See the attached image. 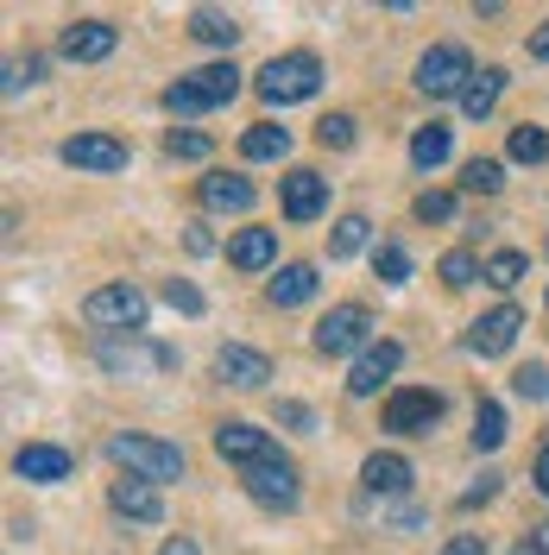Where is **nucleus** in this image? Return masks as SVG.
Wrapping results in <instances>:
<instances>
[{
  "mask_svg": "<svg viewBox=\"0 0 549 555\" xmlns=\"http://www.w3.org/2000/svg\"><path fill=\"white\" fill-rule=\"evenodd\" d=\"M107 505H114L120 518H133V524H158V518H165V499H158V486H152V480H133V474L107 486Z\"/></svg>",
  "mask_w": 549,
  "mask_h": 555,
  "instance_id": "dca6fc26",
  "label": "nucleus"
},
{
  "mask_svg": "<svg viewBox=\"0 0 549 555\" xmlns=\"http://www.w3.org/2000/svg\"><path fill=\"white\" fill-rule=\"evenodd\" d=\"M373 272L385 278V284H405V278H411V253H405V246H373Z\"/></svg>",
  "mask_w": 549,
  "mask_h": 555,
  "instance_id": "473e14b6",
  "label": "nucleus"
},
{
  "mask_svg": "<svg viewBox=\"0 0 549 555\" xmlns=\"http://www.w3.org/2000/svg\"><path fill=\"white\" fill-rule=\"evenodd\" d=\"M499 95H506V69H481V76L468 82V95H461V114H468V120H486V114L499 107Z\"/></svg>",
  "mask_w": 549,
  "mask_h": 555,
  "instance_id": "4be33fe9",
  "label": "nucleus"
},
{
  "mask_svg": "<svg viewBox=\"0 0 549 555\" xmlns=\"http://www.w3.org/2000/svg\"><path fill=\"white\" fill-rule=\"evenodd\" d=\"M228 259H234L241 272H266V266H278V234L272 228H241V234L228 241Z\"/></svg>",
  "mask_w": 549,
  "mask_h": 555,
  "instance_id": "a211bd4d",
  "label": "nucleus"
},
{
  "mask_svg": "<svg viewBox=\"0 0 549 555\" xmlns=\"http://www.w3.org/2000/svg\"><path fill=\"white\" fill-rule=\"evenodd\" d=\"M329 208V177L322 171H291L284 177V215L291 221H316Z\"/></svg>",
  "mask_w": 549,
  "mask_h": 555,
  "instance_id": "f3484780",
  "label": "nucleus"
},
{
  "mask_svg": "<svg viewBox=\"0 0 549 555\" xmlns=\"http://www.w3.org/2000/svg\"><path fill=\"white\" fill-rule=\"evenodd\" d=\"M354 347H360V353L373 347V310H367V304H335V310L316 322V353L342 360Z\"/></svg>",
  "mask_w": 549,
  "mask_h": 555,
  "instance_id": "39448f33",
  "label": "nucleus"
},
{
  "mask_svg": "<svg viewBox=\"0 0 549 555\" xmlns=\"http://www.w3.org/2000/svg\"><path fill=\"white\" fill-rule=\"evenodd\" d=\"M499 183H506V165H499V158H468V165H461V190H468V196H493Z\"/></svg>",
  "mask_w": 549,
  "mask_h": 555,
  "instance_id": "b1692460",
  "label": "nucleus"
},
{
  "mask_svg": "<svg viewBox=\"0 0 549 555\" xmlns=\"http://www.w3.org/2000/svg\"><path fill=\"white\" fill-rule=\"evenodd\" d=\"M82 315L95 322V328H145V291L139 284H102V291H89V304H82Z\"/></svg>",
  "mask_w": 549,
  "mask_h": 555,
  "instance_id": "423d86ee",
  "label": "nucleus"
},
{
  "mask_svg": "<svg viewBox=\"0 0 549 555\" xmlns=\"http://www.w3.org/2000/svg\"><path fill=\"white\" fill-rule=\"evenodd\" d=\"M234 95H241V69H234V64H208V69L177 76L171 89H165V114L196 120V114H208V107H228Z\"/></svg>",
  "mask_w": 549,
  "mask_h": 555,
  "instance_id": "f257e3e1",
  "label": "nucleus"
},
{
  "mask_svg": "<svg viewBox=\"0 0 549 555\" xmlns=\"http://www.w3.org/2000/svg\"><path fill=\"white\" fill-rule=\"evenodd\" d=\"M443 158H448V127H436V120H430V127L411 139V165H417V171H436Z\"/></svg>",
  "mask_w": 549,
  "mask_h": 555,
  "instance_id": "cd10ccee",
  "label": "nucleus"
},
{
  "mask_svg": "<svg viewBox=\"0 0 549 555\" xmlns=\"http://www.w3.org/2000/svg\"><path fill=\"white\" fill-rule=\"evenodd\" d=\"M367 228H373L367 215H342V221H335V234H329V259H354V253L367 246Z\"/></svg>",
  "mask_w": 549,
  "mask_h": 555,
  "instance_id": "393cba45",
  "label": "nucleus"
},
{
  "mask_svg": "<svg viewBox=\"0 0 549 555\" xmlns=\"http://www.w3.org/2000/svg\"><path fill=\"white\" fill-rule=\"evenodd\" d=\"M531 57H537V64H549V26H537V33H531Z\"/></svg>",
  "mask_w": 549,
  "mask_h": 555,
  "instance_id": "a19ab883",
  "label": "nucleus"
},
{
  "mask_svg": "<svg viewBox=\"0 0 549 555\" xmlns=\"http://www.w3.org/2000/svg\"><path fill=\"white\" fill-rule=\"evenodd\" d=\"M114 44H120V33H114L107 20H76V26H64V38H58V51H64L69 64H102Z\"/></svg>",
  "mask_w": 549,
  "mask_h": 555,
  "instance_id": "f8f14e48",
  "label": "nucleus"
},
{
  "mask_svg": "<svg viewBox=\"0 0 549 555\" xmlns=\"http://www.w3.org/2000/svg\"><path fill=\"white\" fill-rule=\"evenodd\" d=\"M322 89V64L309 57V51H291V57H272V64L259 69V95L272 107H291V102H309Z\"/></svg>",
  "mask_w": 549,
  "mask_h": 555,
  "instance_id": "7ed1b4c3",
  "label": "nucleus"
},
{
  "mask_svg": "<svg viewBox=\"0 0 549 555\" xmlns=\"http://www.w3.org/2000/svg\"><path fill=\"white\" fill-rule=\"evenodd\" d=\"M443 555H486V543L474 537V530H461V537H448L443 543Z\"/></svg>",
  "mask_w": 549,
  "mask_h": 555,
  "instance_id": "58836bf2",
  "label": "nucleus"
},
{
  "mask_svg": "<svg viewBox=\"0 0 549 555\" xmlns=\"http://www.w3.org/2000/svg\"><path fill=\"white\" fill-rule=\"evenodd\" d=\"M524 272H531V259H524V253H512V246L486 259V284H493V291H512V284H524Z\"/></svg>",
  "mask_w": 549,
  "mask_h": 555,
  "instance_id": "c85d7f7f",
  "label": "nucleus"
},
{
  "mask_svg": "<svg viewBox=\"0 0 549 555\" xmlns=\"http://www.w3.org/2000/svg\"><path fill=\"white\" fill-rule=\"evenodd\" d=\"M215 454H221V461H241V467H259V461H278V442L259 423H241V416H234V423L215 429Z\"/></svg>",
  "mask_w": 549,
  "mask_h": 555,
  "instance_id": "1a4fd4ad",
  "label": "nucleus"
},
{
  "mask_svg": "<svg viewBox=\"0 0 549 555\" xmlns=\"http://www.w3.org/2000/svg\"><path fill=\"white\" fill-rule=\"evenodd\" d=\"M203 203L228 208V215H246V208H253V183L234 177V171H215V177H203Z\"/></svg>",
  "mask_w": 549,
  "mask_h": 555,
  "instance_id": "412c9836",
  "label": "nucleus"
},
{
  "mask_svg": "<svg viewBox=\"0 0 549 555\" xmlns=\"http://www.w3.org/2000/svg\"><path fill=\"white\" fill-rule=\"evenodd\" d=\"M436 423H443V398L423 391V385H405V391L385 398V429L392 436H430Z\"/></svg>",
  "mask_w": 549,
  "mask_h": 555,
  "instance_id": "0eeeda50",
  "label": "nucleus"
},
{
  "mask_svg": "<svg viewBox=\"0 0 549 555\" xmlns=\"http://www.w3.org/2000/svg\"><path fill=\"white\" fill-rule=\"evenodd\" d=\"M215 379H221V385H234V391H259V385L272 379V360H266L259 347L228 341L221 353H215Z\"/></svg>",
  "mask_w": 549,
  "mask_h": 555,
  "instance_id": "9d476101",
  "label": "nucleus"
},
{
  "mask_svg": "<svg viewBox=\"0 0 549 555\" xmlns=\"http://www.w3.org/2000/svg\"><path fill=\"white\" fill-rule=\"evenodd\" d=\"M316 139H322V145H335V152L354 145V114H329V120H316Z\"/></svg>",
  "mask_w": 549,
  "mask_h": 555,
  "instance_id": "e433bc0d",
  "label": "nucleus"
},
{
  "mask_svg": "<svg viewBox=\"0 0 549 555\" xmlns=\"http://www.w3.org/2000/svg\"><path fill=\"white\" fill-rule=\"evenodd\" d=\"M360 486L392 499V492H405V486H411V461H405V454H367V467H360Z\"/></svg>",
  "mask_w": 549,
  "mask_h": 555,
  "instance_id": "6ab92c4d",
  "label": "nucleus"
},
{
  "mask_svg": "<svg viewBox=\"0 0 549 555\" xmlns=\"http://www.w3.org/2000/svg\"><path fill=\"white\" fill-rule=\"evenodd\" d=\"M512 555H549V550L537 543V537H518V550H512Z\"/></svg>",
  "mask_w": 549,
  "mask_h": 555,
  "instance_id": "c03bdc74",
  "label": "nucleus"
},
{
  "mask_svg": "<svg viewBox=\"0 0 549 555\" xmlns=\"http://www.w3.org/2000/svg\"><path fill=\"white\" fill-rule=\"evenodd\" d=\"M512 391H518V398H531V404H544V398H549V366H518Z\"/></svg>",
  "mask_w": 549,
  "mask_h": 555,
  "instance_id": "f704fd0d",
  "label": "nucleus"
},
{
  "mask_svg": "<svg viewBox=\"0 0 549 555\" xmlns=\"http://www.w3.org/2000/svg\"><path fill=\"white\" fill-rule=\"evenodd\" d=\"M499 442H506V411L493 398H481V411H474V449H499Z\"/></svg>",
  "mask_w": 549,
  "mask_h": 555,
  "instance_id": "c756f323",
  "label": "nucleus"
},
{
  "mask_svg": "<svg viewBox=\"0 0 549 555\" xmlns=\"http://www.w3.org/2000/svg\"><path fill=\"white\" fill-rule=\"evenodd\" d=\"M411 208H417V221H455V196L448 190H423Z\"/></svg>",
  "mask_w": 549,
  "mask_h": 555,
  "instance_id": "c9c22d12",
  "label": "nucleus"
},
{
  "mask_svg": "<svg viewBox=\"0 0 549 555\" xmlns=\"http://www.w3.org/2000/svg\"><path fill=\"white\" fill-rule=\"evenodd\" d=\"M518 328H524V315H518L512 304H499V310H486L481 322L468 328V347H474L481 360H499V353L518 341Z\"/></svg>",
  "mask_w": 549,
  "mask_h": 555,
  "instance_id": "ddd939ff",
  "label": "nucleus"
},
{
  "mask_svg": "<svg viewBox=\"0 0 549 555\" xmlns=\"http://www.w3.org/2000/svg\"><path fill=\"white\" fill-rule=\"evenodd\" d=\"M190 38H203V44H221V51H234V38H241V26H234V20H228V13H196V20H190Z\"/></svg>",
  "mask_w": 549,
  "mask_h": 555,
  "instance_id": "bb28decb",
  "label": "nucleus"
},
{
  "mask_svg": "<svg viewBox=\"0 0 549 555\" xmlns=\"http://www.w3.org/2000/svg\"><path fill=\"white\" fill-rule=\"evenodd\" d=\"M241 152H246V158H284V152H291V127L259 120V127H246V133H241Z\"/></svg>",
  "mask_w": 549,
  "mask_h": 555,
  "instance_id": "5701e85b",
  "label": "nucleus"
},
{
  "mask_svg": "<svg viewBox=\"0 0 549 555\" xmlns=\"http://www.w3.org/2000/svg\"><path fill=\"white\" fill-rule=\"evenodd\" d=\"M512 158L518 165H544L549 158V133L544 127H512Z\"/></svg>",
  "mask_w": 549,
  "mask_h": 555,
  "instance_id": "2f4dec72",
  "label": "nucleus"
},
{
  "mask_svg": "<svg viewBox=\"0 0 549 555\" xmlns=\"http://www.w3.org/2000/svg\"><path fill=\"white\" fill-rule=\"evenodd\" d=\"M246 492L266 505V512H297V467L278 454V461H259L246 467Z\"/></svg>",
  "mask_w": 549,
  "mask_h": 555,
  "instance_id": "6e6552de",
  "label": "nucleus"
},
{
  "mask_svg": "<svg viewBox=\"0 0 549 555\" xmlns=\"http://www.w3.org/2000/svg\"><path fill=\"white\" fill-rule=\"evenodd\" d=\"M266 297H272L278 310H297L316 297V266H278V278L266 284Z\"/></svg>",
  "mask_w": 549,
  "mask_h": 555,
  "instance_id": "aec40b11",
  "label": "nucleus"
},
{
  "mask_svg": "<svg viewBox=\"0 0 549 555\" xmlns=\"http://www.w3.org/2000/svg\"><path fill=\"white\" fill-rule=\"evenodd\" d=\"M436 272H443L448 291H468L474 278H486V266L474 259V253H468V246H455V253H443V266H436Z\"/></svg>",
  "mask_w": 549,
  "mask_h": 555,
  "instance_id": "a878e982",
  "label": "nucleus"
},
{
  "mask_svg": "<svg viewBox=\"0 0 549 555\" xmlns=\"http://www.w3.org/2000/svg\"><path fill=\"white\" fill-rule=\"evenodd\" d=\"M537 492H544V499H549V442H544V449H537Z\"/></svg>",
  "mask_w": 549,
  "mask_h": 555,
  "instance_id": "79ce46f5",
  "label": "nucleus"
},
{
  "mask_svg": "<svg viewBox=\"0 0 549 555\" xmlns=\"http://www.w3.org/2000/svg\"><path fill=\"white\" fill-rule=\"evenodd\" d=\"M107 454L133 474V480H183V449L177 442H158V436H133V429H120V436H107Z\"/></svg>",
  "mask_w": 549,
  "mask_h": 555,
  "instance_id": "f03ea898",
  "label": "nucleus"
},
{
  "mask_svg": "<svg viewBox=\"0 0 549 555\" xmlns=\"http://www.w3.org/2000/svg\"><path fill=\"white\" fill-rule=\"evenodd\" d=\"M171 310H183V315H203V291L190 284V278H165V291H158Z\"/></svg>",
  "mask_w": 549,
  "mask_h": 555,
  "instance_id": "72a5a7b5",
  "label": "nucleus"
},
{
  "mask_svg": "<svg viewBox=\"0 0 549 555\" xmlns=\"http://www.w3.org/2000/svg\"><path fill=\"white\" fill-rule=\"evenodd\" d=\"M183 241H190V253H215V234H208V228H190Z\"/></svg>",
  "mask_w": 549,
  "mask_h": 555,
  "instance_id": "ea45409f",
  "label": "nucleus"
},
{
  "mask_svg": "<svg viewBox=\"0 0 549 555\" xmlns=\"http://www.w3.org/2000/svg\"><path fill=\"white\" fill-rule=\"evenodd\" d=\"M69 449H58V442H26V449L13 454V474L20 480H38V486H58V480H69Z\"/></svg>",
  "mask_w": 549,
  "mask_h": 555,
  "instance_id": "2eb2a0df",
  "label": "nucleus"
},
{
  "mask_svg": "<svg viewBox=\"0 0 549 555\" xmlns=\"http://www.w3.org/2000/svg\"><path fill=\"white\" fill-rule=\"evenodd\" d=\"M158 555H203V550H196L190 537H171V543H165V550H158Z\"/></svg>",
  "mask_w": 549,
  "mask_h": 555,
  "instance_id": "37998d69",
  "label": "nucleus"
},
{
  "mask_svg": "<svg viewBox=\"0 0 549 555\" xmlns=\"http://www.w3.org/2000/svg\"><path fill=\"white\" fill-rule=\"evenodd\" d=\"M64 165H76V171H120L127 145L107 133H76V139H64Z\"/></svg>",
  "mask_w": 549,
  "mask_h": 555,
  "instance_id": "4468645a",
  "label": "nucleus"
},
{
  "mask_svg": "<svg viewBox=\"0 0 549 555\" xmlns=\"http://www.w3.org/2000/svg\"><path fill=\"white\" fill-rule=\"evenodd\" d=\"M278 423H284V429H297V436H309V429H316V416H309V404H291V398L278 404Z\"/></svg>",
  "mask_w": 549,
  "mask_h": 555,
  "instance_id": "4c0bfd02",
  "label": "nucleus"
},
{
  "mask_svg": "<svg viewBox=\"0 0 549 555\" xmlns=\"http://www.w3.org/2000/svg\"><path fill=\"white\" fill-rule=\"evenodd\" d=\"M165 152H171V158H190V165H196V158H208V152H215V139L196 133V127H171Z\"/></svg>",
  "mask_w": 549,
  "mask_h": 555,
  "instance_id": "7c9ffc66",
  "label": "nucleus"
},
{
  "mask_svg": "<svg viewBox=\"0 0 549 555\" xmlns=\"http://www.w3.org/2000/svg\"><path fill=\"white\" fill-rule=\"evenodd\" d=\"M474 76H481V69H474V57H468L461 44H430V51L417 57V89H423V95H468Z\"/></svg>",
  "mask_w": 549,
  "mask_h": 555,
  "instance_id": "20e7f679",
  "label": "nucleus"
},
{
  "mask_svg": "<svg viewBox=\"0 0 549 555\" xmlns=\"http://www.w3.org/2000/svg\"><path fill=\"white\" fill-rule=\"evenodd\" d=\"M398 360H405V347L398 341H373L360 360H354V373H347V398H373L379 385L398 373Z\"/></svg>",
  "mask_w": 549,
  "mask_h": 555,
  "instance_id": "9b49d317",
  "label": "nucleus"
}]
</instances>
